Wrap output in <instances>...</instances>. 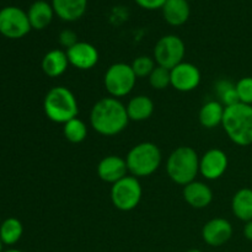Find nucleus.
Wrapping results in <instances>:
<instances>
[{
	"label": "nucleus",
	"mask_w": 252,
	"mask_h": 252,
	"mask_svg": "<svg viewBox=\"0 0 252 252\" xmlns=\"http://www.w3.org/2000/svg\"><path fill=\"white\" fill-rule=\"evenodd\" d=\"M129 117L127 108L116 97H103L91 108L90 125L95 132L105 137L120 134L127 128Z\"/></svg>",
	"instance_id": "nucleus-1"
},
{
	"label": "nucleus",
	"mask_w": 252,
	"mask_h": 252,
	"mask_svg": "<svg viewBox=\"0 0 252 252\" xmlns=\"http://www.w3.org/2000/svg\"><path fill=\"white\" fill-rule=\"evenodd\" d=\"M223 126L229 139L240 147L252 144V106L236 103L225 107Z\"/></svg>",
	"instance_id": "nucleus-2"
},
{
	"label": "nucleus",
	"mask_w": 252,
	"mask_h": 252,
	"mask_svg": "<svg viewBox=\"0 0 252 252\" xmlns=\"http://www.w3.org/2000/svg\"><path fill=\"white\" fill-rule=\"evenodd\" d=\"M43 110L48 120L62 125L78 117L79 113L75 95L65 86H54L46 94Z\"/></svg>",
	"instance_id": "nucleus-3"
},
{
	"label": "nucleus",
	"mask_w": 252,
	"mask_h": 252,
	"mask_svg": "<svg viewBox=\"0 0 252 252\" xmlns=\"http://www.w3.org/2000/svg\"><path fill=\"white\" fill-rule=\"evenodd\" d=\"M166 172L177 185L186 186L196 181L199 172V158L191 147H179L170 154L166 162Z\"/></svg>",
	"instance_id": "nucleus-4"
},
{
	"label": "nucleus",
	"mask_w": 252,
	"mask_h": 252,
	"mask_svg": "<svg viewBox=\"0 0 252 252\" xmlns=\"http://www.w3.org/2000/svg\"><path fill=\"white\" fill-rule=\"evenodd\" d=\"M161 152L154 143L143 142L128 152L126 162L128 172L134 177H147L154 174L161 164Z\"/></svg>",
	"instance_id": "nucleus-5"
},
{
	"label": "nucleus",
	"mask_w": 252,
	"mask_h": 252,
	"mask_svg": "<svg viewBox=\"0 0 252 252\" xmlns=\"http://www.w3.org/2000/svg\"><path fill=\"white\" fill-rule=\"evenodd\" d=\"M137 76L132 66L126 63H115L106 70L103 84L111 97H123L134 89Z\"/></svg>",
	"instance_id": "nucleus-6"
},
{
	"label": "nucleus",
	"mask_w": 252,
	"mask_h": 252,
	"mask_svg": "<svg viewBox=\"0 0 252 252\" xmlns=\"http://www.w3.org/2000/svg\"><path fill=\"white\" fill-rule=\"evenodd\" d=\"M142 196V186L134 176L123 177L111 187V201L118 211H133L139 204Z\"/></svg>",
	"instance_id": "nucleus-7"
},
{
	"label": "nucleus",
	"mask_w": 252,
	"mask_h": 252,
	"mask_svg": "<svg viewBox=\"0 0 252 252\" xmlns=\"http://www.w3.org/2000/svg\"><path fill=\"white\" fill-rule=\"evenodd\" d=\"M186 47L176 34H166L157 42L154 47V61L157 65L171 70L184 62Z\"/></svg>",
	"instance_id": "nucleus-8"
},
{
	"label": "nucleus",
	"mask_w": 252,
	"mask_h": 252,
	"mask_svg": "<svg viewBox=\"0 0 252 252\" xmlns=\"http://www.w3.org/2000/svg\"><path fill=\"white\" fill-rule=\"evenodd\" d=\"M31 30L26 11L17 6H5L0 10V33L4 37L19 39Z\"/></svg>",
	"instance_id": "nucleus-9"
},
{
	"label": "nucleus",
	"mask_w": 252,
	"mask_h": 252,
	"mask_svg": "<svg viewBox=\"0 0 252 252\" xmlns=\"http://www.w3.org/2000/svg\"><path fill=\"white\" fill-rule=\"evenodd\" d=\"M171 86L181 93H189L198 88L201 83V71L194 64L182 62L170 70Z\"/></svg>",
	"instance_id": "nucleus-10"
},
{
	"label": "nucleus",
	"mask_w": 252,
	"mask_h": 252,
	"mask_svg": "<svg viewBox=\"0 0 252 252\" xmlns=\"http://www.w3.org/2000/svg\"><path fill=\"white\" fill-rule=\"evenodd\" d=\"M228 169V157L221 149H209L199 159V174L207 180H218Z\"/></svg>",
	"instance_id": "nucleus-11"
},
{
	"label": "nucleus",
	"mask_w": 252,
	"mask_h": 252,
	"mask_svg": "<svg viewBox=\"0 0 252 252\" xmlns=\"http://www.w3.org/2000/svg\"><path fill=\"white\" fill-rule=\"evenodd\" d=\"M69 64L80 70L93 69L98 62V52L95 46L88 42L79 41L65 51Z\"/></svg>",
	"instance_id": "nucleus-12"
},
{
	"label": "nucleus",
	"mask_w": 252,
	"mask_h": 252,
	"mask_svg": "<svg viewBox=\"0 0 252 252\" xmlns=\"http://www.w3.org/2000/svg\"><path fill=\"white\" fill-rule=\"evenodd\" d=\"M233 235V226L230 221L224 218H214L206 223L202 229V238L204 243L213 248L224 245Z\"/></svg>",
	"instance_id": "nucleus-13"
},
{
	"label": "nucleus",
	"mask_w": 252,
	"mask_h": 252,
	"mask_svg": "<svg viewBox=\"0 0 252 252\" xmlns=\"http://www.w3.org/2000/svg\"><path fill=\"white\" fill-rule=\"evenodd\" d=\"M128 167L126 159L117 155H108L101 159L97 165V175L102 181L107 184H116L127 176Z\"/></svg>",
	"instance_id": "nucleus-14"
},
{
	"label": "nucleus",
	"mask_w": 252,
	"mask_h": 252,
	"mask_svg": "<svg viewBox=\"0 0 252 252\" xmlns=\"http://www.w3.org/2000/svg\"><path fill=\"white\" fill-rule=\"evenodd\" d=\"M184 198L192 208L203 209L213 201V192L208 185L193 181L184 187Z\"/></svg>",
	"instance_id": "nucleus-15"
},
{
	"label": "nucleus",
	"mask_w": 252,
	"mask_h": 252,
	"mask_svg": "<svg viewBox=\"0 0 252 252\" xmlns=\"http://www.w3.org/2000/svg\"><path fill=\"white\" fill-rule=\"evenodd\" d=\"M54 14L63 21L73 22L83 17L88 9V0H52Z\"/></svg>",
	"instance_id": "nucleus-16"
},
{
	"label": "nucleus",
	"mask_w": 252,
	"mask_h": 252,
	"mask_svg": "<svg viewBox=\"0 0 252 252\" xmlns=\"http://www.w3.org/2000/svg\"><path fill=\"white\" fill-rule=\"evenodd\" d=\"M162 16L171 26H182L191 15V7L187 0H166L162 6Z\"/></svg>",
	"instance_id": "nucleus-17"
},
{
	"label": "nucleus",
	"mask_w": 252,
	"mask_h": 252,
	"mask_svg": "<svg viewBox=\"0 0 252 252\" xmlns=\"http://www.w3.org/2000/svg\"><path fill=\"white\" fill-rule=\"evenodd\" d=\"M54 15L56 14H54L53 6L46 0L34 1L27 11L30 25L33 30H44L48 27Z\"/></svg>",
	"instance_id": "nucleus-18"
},
{
	"label": "nucleus",
	"mask_w": 252,
	"mask_h": 252,
	"mask_svg": "<svg viewBox=\"0 0 252 252\" xmlns=\"http://www.w3.org/2000/svg\"><path fill=\"white\" fill-rule=\"evenodd\" d=\"M70 65L66 53L62 49H52L42 59V70L49 78H58L63 75Z\"/></svg>",
	"instance_id": "nucleus-19"
},
{
	"label": "nucleus",
	"mask_w": 252,
	"mask_h": 252,
	"mask_svg": "<svg viewBox=\"0 0 252 252\" xmlns=\"http://www.w3.org/2000/svg\"><path fill=\"white\" fill-rule=\"evenodd\" d=\"M126 108H127L129 121L143 122L152 117L153 112H154V102L148 96L139 95L130 98Z\"/></svg>",
	"instance_id": "nucleus-20"
},
{
	"label": "nucleus",
	"mask_w": 252,
	"mask_h": 252,
	"mask_svg": "<svg viewBox=\"0 0 252 252\" xmlns=\"http://www.w3.org/2000/svg\"><path fill=\"white\" fill-rule=\"evenodd\" d=\"M224 111H225V107L221 105V102L209 101V102L204 103L199 110V123L202 125V127L208 128V129L218 127L219 125L223 123Z\"/></svg>",
	"instance_id": "nucleus-21"
},
{
	"label": "nucleus",
	"mask_w": 252,
	"mask_h": 252,
	"mask_svg": "<svg viewBox=\"0 0 252 252\" xmlns=\"http://www.w3.org/2000/svg\"><path fill=\"white\" fill-rule=\"evenodd\" d=\"M233 213L243 221L252 220V189H241L234 194L231 202Z\"/></svg>",
	"instance_id": "nucleus-22"
},
{
	"label": "nucleus",
	"mask_w": 252,
	"mask_h": 252,
	"mask_svg": "<svg viewBox=\"0 0 252 252\" xmlns=\"http://www.w3.org/2000/svg\"><path fill=\"white\" fill-rule=\"evenodd\" d=\"M24 226L16 218H7L0 226V240L4 245H14L21 239Z\"/></svg>",
	"instance_id": "nucleus-23"
},
{
	"label": "nucleus",
	"mask_w": 252,
	"mask_h": 252,
	"mask_svg": "<svg viewBox=\"0 0 252 252\" xmlns=\"http://www.w3.org/2000/svg\"><path fill=\"white\" fill-rule=\"evenodd\" d=\"M63 134L68 142L74 143V144H79V143L84 142L88 137V127L85 123L78 117L73 118V120L68 121L63 125Z\"/></svg>",
	"instance_id": "nucleus-24"
},
{
	"label": "nucleus",
	"mask_w": 252,
	"mask_h": 252,
	"mask_svg": "<svg viewBox=\"0 0 252 252\" xmlns=\"http://www.w3.org/2000/svg\"><path fill=\"white\" fill-rule=\"evenodd\" d=\"M217 91H218L219 96H220L221 105H223L224 107H229V106H234L236 105V103H240L235 85L231 84L230 81H219V83L217 84Z\"/></svg>",
	"instance_id": "nucleus-25"
},
{
	"label": "nucleus",
	"mask_w": 252,
	"mask_h": 252,
	"mask_svg": "<svg viewBox=\"0 0 252 252\" xmlns=\"http://www.w3.org/2000/svg\"><path fill=\"white\" fill-rule=\"evenodd\" d=\"M149 84L155 90H164L171 85V74L169 69L157 65L149 75Z\"/></svg>",
	"instance_id": "nucleus-26"
},
{
	"label": "nucleus",
	"mask_w": 252,
	"mask_h": 252,
	"mask_svg": "<svg viewBox=\"0 0 252 252\" xmlns=\"http://www.w3.org/2000/svg\"><path fill=\"white\" fill-rule=\"evenodd\" d=\"M130 66H132L137 78H149V75L157 65H155V61L152 57L140 56L133 61Z\"/></svg>",
	"instance_id": "nucleus-27"
},
{
	"label": "nucleus",
	"mask_w": 252,
	"mask_h": 252,
	"mask_svg": "<svg viewBox=\"0 0 252 252\" xmlns=\"http://www.w3.org/2000/svg\"><path fill=\"white\" fill-rule=\"evenodd\" d=\"M236 93H238L240 103L252 106V78L245 76L240 79L235 85Z\"/></svg>",
	"instance_id": "nucleus-28"
},
{
	"label": "nucleus",
	"mask_w": 252,
	"mask_h": 252,
	"mask_svg": "<svg viewBox=\"0 0 252 252\" xmlns=\"http://www.w3.org/2000/svg\"><path fill=\"white\" fill-rule=\"evenodd\" d=\"M59 43H61V46H63L64 48L69 49L70 47H73L74 44L78 43V36H76V33L74 31H71V30H63V31L59 33Z\"/></svg>",
	"instance_id": "nucleus-29"
},
{
	"label": "nucleus",
	"mask_w": 252,
	"mask_h": 252,
	"mask_svg": "<svg viewBox=\"0 0 252 252\" xmlns=\"http://www.w3.org/2000/svg\"><path fill=\"white\" fill-rule=\"evenodd\" d=\"M134 1L145 10H157L162 9L166 0H134Z\"/></svg>",
	"instance_id": "nucleus-30"
},
{
	"label": "nucleus",
	"mask_w": 252,
	"mask_h": 252,
	"mask_svg": "<svg viewBox=\"0 0 252 252\" xmlns=\"http://www.w3.org/2000/svg\"><path fill=\"white\" fill-rule=\"evenodd\" d=\"M244 235L248 240L252 241V220L246 221L245 226H244Z\"/></svg>",
	"instance_id": "nucleus-31"
},
{
	"label": "nucleus",
	"mask_w": 252,
	"mask_h": 252,
	"mask_svg": "<svg viewBox=\"0 0 252 252\" xmlns=\"http://www.w3.org/2000/svg\"><path fill=\"white\" fill-rule=\"evenodd\" d=\"M187 252H202V251L198 250V249H191V250H189Z\"/></svg>",
	"instance_id": "nucleus-32"
},
{
	"label": "nucleus",
	"mask_w": 252,
	"mask_h": 252,
	"mask_svg": "<svg viewBox=\"0 0 252 252\" xmlns=\"http://www.w3.org/2000/svg\"><path fill=\"white\" fill-rule=\"evenodd\" d=\"M2 245H4V244H2V241L0 240V252H4L2 251Z\"/></svg>",
	"instance_id": "nucleus-33"
},
{
	"label": "nucleus",
	"mask_w": 252,
	"mask_h": 252,
	"mask_svg": "<svg viewBox=\"0 0 252 252\" xmlns=\"http://www.w3.org/2000/svg\"><path fill=\"white\" fill-rule=\"evenodd\" d=\"M4 252H22L20 250H7V251H4Z\"/></svg>",
	"instance_id": "nucleus-34"
},
{
	"label": "nucleus",
	"mask_w": 252,
	"mask_h": 252,
	"mask_svg": "<svg viewBox=\"0 0 252 252\" xmlns=\"http://www.w3.org/2000/svg\"><path fill=\"white\" fill-rule=\"evenodd\" d=\"M251 161H252V158H251Z\"/></svg>",
	"instance_id": "nucleus-35"
}]
</instances>
